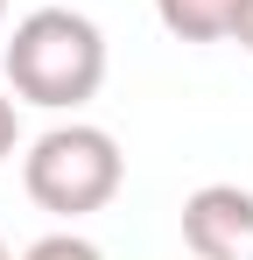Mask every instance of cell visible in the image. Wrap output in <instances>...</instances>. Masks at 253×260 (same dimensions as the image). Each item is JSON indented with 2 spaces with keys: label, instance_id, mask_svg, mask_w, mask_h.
Here are the masks:
<instances>
[{
  "label": "cell",
  "instance_id": "6",
  "mask_svg": "<svg viewBox=\"0 0 253 260\" xmlns=\"http://www.w3.org/2000/svg\"><path fill=\"white\" fill-rule=\"evenodd\" d=\"M21 148V99L14 91H0V162Z\"/></svg>",
  "mask_w": 253,
  "mask_h": 260
},
{
  "label": "cell",
  "instance_id": "9",
  "mask_svg": "<svg viewBox=\"0 0 253 260\" xmlns=\"http://www.w3.org/2000/svg\"><path fill=\"white\" fill-rule=\"evenodd\" d=\"M0 21H7V0H0Z\"/></svg>",
  "mask_w": 253,
  "mask_h": 260
},
{
  "label": "cell",
  "instance_id": "3",
  "mask_svg": "<svg viewBox=\"0 0 253 260\" xmlns=\"http://www.w3.org/2000/svg\"><path fill=\"white\" fill-rule=\"evenodd\" d=\"M183 246L190 260H246L253 253V190L204 183L183 197Z\"/></svg>",
  "mask_w": 253,
  "mask_h": 260
},
{
  "label": "cell",
  "instance_id": "1",
  "mask_svg": "<svg viewBox=\"0 0 253 260\" xmlns=\"http://www.w3.org/2000/svg\"><path fill=\"white\" fill-rule=\"evenodd\" d=\"M0 71H7V91L21 106H42V113H78L99 99L106 85V36L99 21L78 14V7H36L14 21V36L0 43Z\"/></svg>",
  "mask_w": 253,
  "mask_h": 260
},
{
  "label": "cell",
  "instance_id": "2",
  "mask_svg": "<svg viewBox=\"0 0 253 260\" xmlns=\"http://www.w3.org/2000/svg\"><path fill=\"white\" fill-rule=\"evenodd\" d=\"M126 183V155L120 141L91 120H64L49 127L21 155V190L36 197V211L49 218H84V211H106Z\"/></svg>",
  "mask_w": 253,
  "mask_h": 260
},
{
  "label": "cell",
  "instance_id": "5",
  "mask_svg": "<svg viewBox=\"0 0 253 260\" xmlns=\"http://www.w3.org/2000/svg\"><path fill=\"white\" fill-rule=\"evenodd\" d=\"M21 260H106V253H99L84 232H42V239H36Z\"/></svg>",
  "mask_w": 253,
  "mask_h": 260
},
{
  "label": "cell",
  "instance_id": "7",
  "mask_svg": "<svg viewBox=\"0 0 253 260\" xmlns=\"http://www.w3.org/2000/svg\"><path fill=\"white\" fill-rule=\"evenodd\" d=\"M232 43L253 49V0H239V14H232Z\"/></svg>",
  "mask_w": 253,
  "mask_h": 260
},
{
  "label": "cell",
  "instance_id": "4",
  "mask_svg": "<svg viewBox=\"0 0 253 260\" xmlns=\"http://www.w3.org/2000/svg\"><path fill=\"white\" fill-rule=\"evenodd\" d=\"M155 14H162V28L176 43H225L239 0H155Z\"/></svg>",
  "mask_w": 253,
  "mask_h": 260
},
{
  "label": "cell",
  "instance_id": "8",
  "mask_svg": "<svg viewBox=\"0 0 253 260\" xmlns=\"http://www.w3.org/2000/svg\"><path fill=\"white\" fill-rule=\"evenodd\" d=\"M0 260H14V253H7V239H0Z\"/></svg>",
  "mask_w": 253,
  "mask_h": 260
}]
</instances>
